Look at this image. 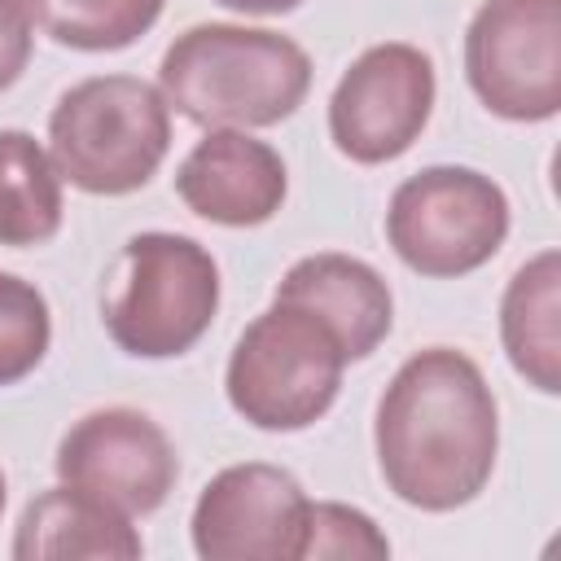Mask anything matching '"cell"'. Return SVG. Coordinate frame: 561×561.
Here are the masks:
<instances>
[{
  "instance_id": "20",
  "label": "cell",
  "mask_w": 561,
  "mask_h": 561,
  "mask_svg": "<svg viewBox=\"0 0 561 561\" xmlns=\"http://www.w3.org/2000/svg\"><path fill=\"white\" fill-rule=\"evenodd\" d=\"M219 4H228V9H237V13H289V9H298L302 0H219Z\"/></svg>"
},
{
  "instance_id": "5",
  "label": "cell",
  "mask_w": 561,
  "mask_h": 561,
  "mask_svg": "<svg viewBox=\"0 0 561 561\" xmlns=\"http://www.w3.org/2000/svg\"><path fill=\"white\" fill-rule=\"evenodd\" d=\"M342 368V342L320 316L294 302H272L237 337L224 386L237 416L285 434L316 425L333 408Z\"/></svg>"
},
{
  "instance_id": "19",
  "label": "cell",
  "mask_w": 561,
  "mask_h": 561,
  "mask_svg": "<svg viewBox=\"0 0 561 561\" xmlns=\"http://www.w3.org/2000/svg\"><path fill=\"white\" fill-rule=\"evenodd\" d=\"M31 0H0V92L18 83L31 61Z\"/></svg>"
},
{
  "instance_id": "6",
  "label": "cell",
  "mask_w": 561,
  "mask_h": 561,
  "mask_svg": "<svg viewBox=\"0 0 561 561\" xmlns=\"http://www.w3.org/2000/svg\"><path fill=\"white\" fill-rule=\"evenodd\" d=\"M386 237L421 276H465L508 237L504 188L473 167H425L390 193Z\"/></svg>"
},
{
  "instance_id": "9",
  "label": "cell",
  "mask_w": 561,
  "mask_h": 561,
  "mask_svg": "<svg viewBox=\"0 0 561 561\" xmlns=\"http://www.w3.org/2000/svg\"><path fill=\"white\" fill-rule=\"evenodd\" d=\"M307 513L298 478L280 465H228L193 504V548L202 561H298L307 548Z\"/></svg>"
},
{
  "instance_id": "7",
  "label": "cell",
  "mask_w": 561,
  "mask_h": 561,
  "mask_svg": "<svg viewBox=\"0 0 561 561\" xmlns=\"http://www.w3.org/2000/svg\"><path fill=\"white\" fill-rule=\"evenodd\" d=\"M473 96L513 123L561 110V0H482L465 31Z\"/></svg>"
},
{
  "instance_id": "4",
  "label": "cell",
  "mask_w": 561,
  "mask_h": 561,
  "mask_svg": "<svg viewBox=\"0 0 561 561\" xmlns=\"http://www.w3.org/2000/svg\"><path fill=\"white\" fill-rule=\"evenodd\" d=\"M219 311V267L206 245L180 232H136L101 298L105 333L136 359L184 355Z\"/></svg>"
},
{
  "instance_id": "18",
  "label": "cell",
  "mask_w": 561,
  "mask_h": 561,
  "mask_svg": "<svg viewBox=\"0 0 561 561\" xmlns=\"http://www.w3.org/2000/svg\"><path fill=\"white\" fill-rule=\"evenodd\" d=\"M390 543L386 535L373 526L368 513L346 508V504H311L307 513V548L302 557H386Z\"/></svg>"
},
{
  "instance_id": "1",
  "label": "cell",
  "mask_w": 561,
  "mask_h": 561,
  "mask_svg": "<svg viewBox=\"0 0 561 561\" xmlns=\"http://www.w3.org/2000/svg\"><path fill=\"white\" fill-rule=\"evenodd\" d=\"M373 438L377 469L403 504L451 513L491 482L500 451L495 394L465 351H416L390 377Z\"/></svg>"
},
{
  "instance_id": "15",
  "label": "cell",
  "mask_w": 561,
  "mask_h": 561,
  "mask_svg": "<svg viewBox=\"0 0 561 561\" xmlns=\"http://www.w3.org/2000/svg\"><path fill=\"white\" fill-rule=\"evenodd\" d=\"M61 171L22 127H0V245H44L61 228Z\"/></svg>"
},
{
  "instance_id": "12",
  "label": "cell",
  "mask_w": 561,
  "mask_h": 561,
  "mask_svg": "<svg viewBox=\"0 0 561 561\" xmlns=\"http://www.w3.org/2000/svg\"><path fill=\"white\" fill-rule=\"evenodd\" d=\"M276 302H294L311 316H320L333 337L342 342L346 359H364L381 346L394 320L390 285L368 267L364 259L351 254H307L298 259L285 280L276 285Z\"/></svg>"
},
{
  "instance_id": "16",
  "label": "cell",
  "mask_w": 561,
  "mask_h": 561,
  "mask_svg": "<svg viewBox=\"0 0 561 561\" xmlns=\"http://www.w3.org/2000/svg\"><path fill=\"white\" fill-rule=\"evenodd\" d=\"M35 22L66 48L114 53L136 44L162 13V0H31Z\"/></svg>"
},
{
  "instance_id": "8",
  "label": "cell",
  "mask_w": 561,
  "mask_h": 561,
  "mask_svg": "<svg viewBox=\"0 0 561 561\" xmlns=\"http://www.w3.org/2000/svg\"><path fill=\"white\" fill-rule=\"evenodd\" d=\"M434 110V61L412 44H373L329 96V136L359 167L412 149Z\"/></svg>"
},
{
  "instance_id": "10",
  "label": "cell",
  "mask_w": 561,
  "mask_h": 561,
  "mask_svg": "<svg viewBox=\"0 0 561 561\" xmlns=\"http://www.w3.org/2000/svg\"><path fill=\"white\" fill-rule=\"evenodd\" d=\"M57 478L127 517L153 513L175 478L180 456L158 421L136 408H96L79 416L57 443Z\"/></svg>"
},
{
  "instance_id": "11",
  "label": "cell",
  "mask_w": 561,
  "mask_h": 561,
  "mask_svg": "<svg viewBox=\"0 0 561 561\" xmlns=\"http://www.w3.org/2000/svg\"><path fill=\"white\" fill-rule=\"evenodd\" d=\"M285 184L280 153L237 127H210L175 171L180 202L224 228L267 224L285 202Z\"/></svg>"
},
{
  "instance_id": "3",
  "label": "cell",
  "mask_w": 561,
  "mask_h": 561,
  "mask_svg": "<svg viewBox=\"0 0 561 561\" xmlns=\"http://www.w3.org/2000/svg\"><path fill=\"white\" fill-rule=\"evenodd\" d=\"M61 180L96 197H123L153 180L171 149V110L136 75H96L61 92L48 118Z\"/></svg>"
},
{
  "instance_id": "21",
  "label": "cell",
  "mask_w": 561,
  "mask_h": 561,
  "mask_svg": "<svg viewBox=\"0 0 561 561\" xmlns=\"http://www.w3.org/2000/svg\"><path fill=\"white\" fill-rule=\"evenodd\" d=\"M0 513H4V473H0Z\"/></svg>"
},
{
  "instance_id": "13",
  "label": "cell",
  "mask_w": 561,
  "mask_h": 561,
  "mask_svg": "<svg viewBox=\"0 0 561 561\" xmlns=\"http://www.w3.org/2000/svg\"><path fill=\"white\" fill-rule=\"evenodd\" d=\"M145 543L127 513L114 504L79 491V486H53L35 495L22 508L18 535H13V557L18 561H66V557H92V561H131L140 557Z\"/></svg>"
},
{
  "instance_id": "14",
  "label": "cell",
  "mask_w": 561,
  "mask_h": 561,
  "mask_svg": "<svg viewBox=\"0 0 561 561\" xmlns=\"http://www.w3.org/2000/svg\"><path fill=\"white\" fill-rule=\"evenodd\" d=\"M500 337L513 368L543 394L561 390V254L522 263L500 302Z\"/></svg>"
},
{
  "instance_id": "17",
  "label": "cell",
  "mask_w": 561,
  "mask_h": 561,
  "mask_svg": "<svg viewBox=\"0 0 561 561\" xmlns=\"http://www.w3.org/2000/svg\"><path fill=\"white\" fill-rule=\"evenodd\" d=\"M48 342L53 320L44 294L22 276L0 272V386H13L35 373Z\"/></svg>"
},
{
  "instance_id": "2",
  "label": "cell",
  "mask_w": 561,
  "mask_h": 561,
  "mask_svg": "<svg viewBox=\"0 0 561 561\" xmlns=\"http://www.w3.org/2000/svg\"><path fill=\"white\" fill-rule=\"evenodd\" d=\"M311 88V57L280 31L202 22L175 35L158 66L167 110L197 127H272Z\"/></svg>"
}]
</instances>
